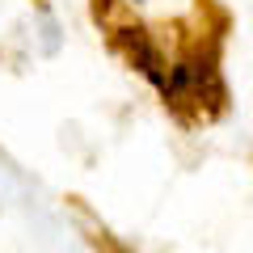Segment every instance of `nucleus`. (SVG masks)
Instances as JSON below:
<instances>
[{
    "mask_svg": "<svg viewBox=\"0 0 253 253\" xmlns=\"http://www.w3.org/2000/svg\"><path fill=\"white\" fill-rule=\"evenodd\" d=\"M161 93L173 110H203V106H219L224 97V84H219V68L215 55H190V59H177L165 72Z\"/></svg>",
    "mask_w": 253,
    "mask_h": 253,
    "instance_id": "f257e3e1",
    "label": "nucleus"
},
{
    "mask_svg": "<svg viewBox=\"0 0 253 253\" xmlns=\"http://www.w3.org/2000/svg\"><path fill=\"white\" fill-rule=\"evenodd\" d=\"M118 46H123L126 59L135 63V68L156 84V89H161V81H165V55L156 51L152 38H148L144 30H131V26H126V30H118Z\"/></svg>",
    "mask_w": 253,
    "mask_h": 253,
    "instance_id": "f03ea898",
    "label": "nucleus"
},
{
    "mask_svg": "<svg viewBox=\"0 0 253 253\" xmlns=\"http://www.w3.org/2000/svg\"><path fill=\"white\" fill-rule=\"evenodd\" d=\"M42 51L46 55L59 51V21H55L51 13H42Z\"/></svg>",
    "mask_w": 253,
    "mask_h": 253,
    "instance_id": "7ed1b4c3",
    "label": "nucleus"
},
{
    "mask_svg": "<svg viewBox=\"0 0 253 253\" xmlns=\"http://www.w3.org/2000/svg\"><path fill=\"white\" fill-rule=\"evenodd\" d=\"M131 4H144V0H131Z\"/></svg>",
    "mask_w": 253,
    "mask_h": 253,
    "instance_id": "20e7f679",
    "label": "nucleus"
}]
</instances>
